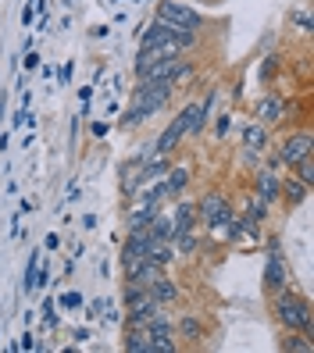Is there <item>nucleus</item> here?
<instances>
[{
    "instance_id": "9b49d317",
    "label": "nucleus",
    "mask_w": 314,
    "mask_h": 353,
    "mask_svg": "<svg viewBox=\"0 0 314 353\" xmlns=\"http://www.w3.org/2000/svg\"><path fill=\"white\" fill-rule=\"evenodd\" d=\"M172 225H175V236L179 232H190V228L197 225V203L193 200H179L175 211H172Z\"/></svg>"
},
{
    "instance_id": "f03ea898",
    "label": "nucleus",
    "mask_w": 314,
    "mask_h": 353,
    "mask_svg": "<svg viewBox=\"0 0 314 353\" xmlns=\"http://www.w3.org/2000/svg\"><path fill=\"white\" fill-rule=\"evenodd\" d=\"M271 310H275V321L286 328V332H304V336L314 343V310L307 303V296L293 293V289H279L275 293V303H271Z\"/></svg>"
},
{
    "instance_id": "4be33fe9",
    "label": "nucleus",
    "mask_w": 314,
    "mask_h": 353,
    "mask_svg": "<svg viewBox=\"0 0 314 353\" xmlns=\"http://www.w3.org/2000/svg\"><path fill=\"white\" fill-rule=\"evenodd\" d=\"M43 0H29V4H26V11H22V26H32V18L36 14H43Z\"/></svg>"
},
{
    "instance_id": "1a4fd4ad",
    "label": "nucleus",
    "mask_w": 314,
    "mask_h": 353,
    "mask_svg": "<svg viewBox=\"0 0 314 353\" xmlns=\"http://www.w3.org/2000/svg\"><path fill=\"white\" fill-rule=\"evenodd\" d=\"M307 193H311V185H304L293 172H289V179H286V182H279V200L289 207V211H297V207L307 200Z\"/></svg>"
},
{
    "instance_id": "c756f323",
    "label": "nucleus",
    "mask_w": 314,
    "mask_h": 353,
    "mask_svg": "<svg viewBox=\"0 0 314 353\" xmlns=\"http://www.w3.org/2000/svg\"><path fill=\"white\" fill-rule=\"evenodd\" d=\"M228 125H233V118L222 114V118H218V125H215V132H218V136H225V132H228Z\"/></svg>"
},
{
    "instance_id": "aec40b11",
    "label": "nucleus",
    "mask_w": 314,
    "mask_h": 353,
    "mask_svg": "<svg viewBox=\"0 0 314 353\" xmlns=\"http://www.w3.org/2000/svg\"><path fill=\"white\" fill-rule=\"evenodd\" d=\"M164 182H168V190H172L175 196H182V190L190 185V172H186V168H175V172L164 175Z\"/></svg>"
},
{
    "instance_id": "5701e85b",
    "label": "nucleus",
    "mask_w": 314,
    "mask_h": 353,
    "mask_svg": "<svg viewBox=\"0 0 314 353\" xmlns=\"http://www.w3.org/2000/svg\"><path fill=\"white\" fill-rule=\"evenodd\" d=\"M154 57H157V54H150V50H139V54H136V79L154 65Z\"/></svg>"
},
{
    "instance_id": "2eb2a0df",
    "label": "nucleus",
    "mask_w": 314,
    "mask_h": 353,
    "mask_svg": "<svg viewBox=\"0 0 314 353\" xmlns=\"http://www.w3.org/2000/svg\"><path fill=\"white\" fill-rule=\"evenodd\" d=\"M257 196L264 203H275L279 200V179H275V168H257Z\"/></svg>"
},
{
    "instance_id": "2f4dec72",
    "label": "nucleus",
    "mask_w": 314,
    "mask_h": 353,
    "mask_svg": "<svg viewBox=\"0 0 314 353\" xmlns=\"http://www.w3.org/2000/svg\"><path fill=\"white\" fill-rule=\"evenodd\" d=\"M79 100L90 108V100H93V86H82V90H79Z\"/></svg>"
},
{
    "instance_id": "473e14b6",
    "label": "nucleus",
    "mask_w": 314,
    "mask_h": 353,
    "mask_svg": "<svg viewBox=\"0 0 314 353\" xmlns=\"http://www.w3.org/2000/svg\"><path fill=\"white\" fill-rule=\"evenodd\" d=\"M72 72H75V65H72V61H68V65H65V68L57 72V75H61V82H68V79H72Z\"/></svg>"
},
{
    "instance_id": "dca6fc26",
    "label": "nucleus",
    "mask_w": 314,
    "mask_h": 353,
    "mask_svg": "<svg viewBox=\"0 0 314 353\" xmlns=\"http://www.w3.org/2000/svg\"><path fill=\"white\" fill-rule=\"evenodd\" d=\"M150 296H154V300H157L161 307H168V303H175V300H179L182 293H179V285H175V282H172L168 275H161V279H157V282L150 285Z\"/></svg>"
},
{
    "instance_id": "412c9836",
    "label": "nucleus",
    "mask_w": 314,
    "mask_h": 353,
    "mask_svg": "<svg viewBox=\"0 0 314 353\" xmlns=\"http://www.w3.org/2000/svg\"><path fill=\"white\" fill-rule=\"evenodd\" d=\"M282 350H293V353H311V350H314V343L304 336V332H289V339L282 343Z\"/></svg>"
},
{
    "instance_id": "39448f33",
    "label": "nucleus",
    "mask_w": 314,
    "mask_h": 353,
    "mask_svg": "<svg viewBox=\"0 0 314 353\" xmlns=\"http://www.w3.org/2000/svg\"><path fill=\"white\" fill-rule=\"evenodd\" d=\"M311 147H314L311 132H307V129H300V132H289V136L279 143V154H275V157L293 168V164H297L300 157H307V154H311Z\"/></svg>"
},
{
    "instance_id": "6e6552de",
    "label": "nucleus",
    "mask_w": 314,
    "mask_h": 353,
    "mask_svg": "<svg viewBox=\"0 0 314 353\" xmlns=\"http://www.w3.org/2000/svg\"><path fill=\"white\" fill-rule=\"evenodd\" d=\"M286 111H289V103H286L282 97H275V93H264V97L257 100V108H254V114H257L261 125H275V121H282Z\"/></svg>"
},
{
    "instance_id": "f3484780",
    "label": "nucleus",
    "mask_w": 314,
    "mask_h": 353,
    "mask_svg": "<svg viewBox=\"0 0 314 353\" xmlns=\"http://www.w3.org/2000/svg\"><path fill=\"white\" fill-rule=\"evenodd\" d=\"M150 336V353H175V328H161V332H146Z\"/></svg>"
},
{
    "instance_id": "f257e3e1",
    "label": "nucleus",
    "mask_w": 314,
    "mask_h": 353,
    "mask_svg": "<svg viewBox=\"0 0 314 353\" xmlns=\"http://www.w3.org/2000/svg\"><path fill=\"white\" fill-rule=\"evenodd\" d=\"M172 86L168 82H136V90H133V103H129V111L121 114V121L118 125L121 129H136V125H143L146 118H154L157 111H164L168 108V100H172Z\"/></svg>"
},
{
    "instance_id": "cd10ccee",
    "label": "nucleus",
    "mask_w": 314,
    "mask_h": 353,
    "mask_svg": "<svg viewBox=\"0 0 314 353\" xmlns=\"http://www.w3.org/2000/svg\"><path fill=\"white\" fill-rule=\"evenodd\" d=\"M22 65H26L29 72H36V68H39V54H36V50H29V54H26V61H22Z\"/></svg>"
},
{
    "instance_id": "4468645a",
    "label": "nucleus",
    "mask_w": 314,
    "mask_h": 353,
    "mask_svg": "<svg viewBox=\"0 0 314 353\" xmlns=\"http://www.w3.org/2000/svg\"><path fill=\"white\" fill-rule=\"evenodd\" d=\"M121 346L129 353H150V336H146L143 325H125V339Z\"/></svg>"
},
{
    "instance_id": "f8f14e48",
    "label": "nucleus",
    "mask_w": 314,
    "mask_h": 353,
    "mask_svg": "<svg viewBox=\"0 0 314 353\" xmlns=\"http://www.w3.org/2000/svg\"><path fill=\"white\" fill-rule=\"evenodd\" d=\"M243 150H250V154H264V150H268V125H261V121L246 125V129H243Z\"/></svg>"
},
{
    "instance_id": "7ed1b4c3",
    "label": "nucleus",
    "mask_w": 314,
    "mask_h": 353,
    "mask_svg": "<svg viewBox=\"0 0 314 353\" xmlns=\"http://www.w3.org/2000/svg\"><path fill=\"white\" fill-rule=\"evenodd\" d=\"M154 18L164 22L168 29H182V32H200L204 29L200 11L190 8V4H182V0H161V4L154 8Z\"/></svg>"
},
{
    "instance_id": "6ab92c4d",
    "label": "nucleus",
    "mask_w": 314,
    "mask_h": 353,
    "mask_svg": "<svg viewBox=\"0 0 314 353\" xmlns=\"http://www.w3.org/2000/svg\"><path fill=\"white\" fill-rule=\"evenodd\" d=\"M293 175H297L304 185H314V157H311V154L300 157L297 164H293Z\"/></svg>"
},
{
    "instance_id": "ddd939ff",
    "label": "nucleus",
    "mask_w": 314,
    "mask_h": 353,
    "mask_svg": "<svg viewBox=\"0 0 314 353\" xmlns=\"http://www.w3.org/2000/svg\"><path fill=\"white\" fill-rule=\"evenodd\" d=\"M154 214H157V203L136 200V207L129 211V218H125V228H129V232H136V228H146V225L154 221Z\"/></svg>"
},
{
    "instance_id": "393cba45",
    "label": "nucleus",
    "mask_w": 314,
    "mask_h": 353,
    "mask_svg": "<svg viewBox=\"0 0 314 353\" xmlns=\"http://www.w3.org/2000/svg\"><path fill=\"white\" fill-rule=\"evenodd\" d=\"M36 268H39V254L32 250V257H29V268H26V289L32 293V282H36Z\"/></svg>"
},
{
    "instance_id": "bb28decb",
    "label": "nucleus",
    "mask_w": 314,
    "mask_h": 353,
    "mask_svg": "<svg viewBox=\"0 0 314 353\" xmlns=\"http://www.w3.org/2000/svg\"><path fill=\"white\" fill-rule=\"evenodd\" d=\"M293 22H297L304 32H311V14L307 11H293Z\"/></svg>"
},
{
    "instance_id": "20e7f679",
    "label": "nucleus",
    "mask_w": 314,
    "mask_h": 353,
    "mask_svg": "<svg viewBox=\"0 0 314 353\" xmlns=\"http://www.w3.org/2000/svg\"><path fill=\"white\" fill-rule=\"evenodd\" d=\"M233 218V203H228L225 193H207L197 200V225H204L207 232H218V228Z\"/></svg>"
},
{
    "instance_id": "7c9ffc66",
    "label": "nucleus",
    "mask_w": 314,
    "mask_h": 353,
    "mask_svg": "<svg viewBox=\"0 0 314 353\" xmlns=\"http://www.w3.org/2000/svg\"><path fill=\"white\" fill-rule=\"evenodd\" d=\"M43 246H47V250H57V246H61V236H57V232H50V236L43 239Z\"/></svg>"
},
{
    "instance_id": "a211bd4d",
    "label": "nucleus",
    "mask_w": 314,
    "mask_h": 353,
    "mask_svg": "<svg viewBox=\"0 0 314 353\" xmlns=\"http://www.w3.org/2000/svg\"><path fill=\"white\" fill-rule=\"evenodd\" d=\"M179 336L190 339V343H200V339H204V325H200L197 318H182V321H179Z\"/></svg>"
},
{
    "instance_id": "c85d7f7f",
    "label": "nucleus",
    "mask_w": 314,
    "mask_h": 353,
    "mask_svg": "<svg viewBox=\"0 0 314 353\" xmlns=\"http://www.w3.org/2000/svg\"><path fill=\"white\" fill-rule=\"evenodd\" d=\"M90 132H93L97 139H104V136H108V121H93V125H90Z\"/></svg>"
},
{
    "instance_id": "72a5a7b5",
    "label": "nucleus",
    "mask_w": 314,
    "mask_h": 353,
    "mask_svg": "<svg viewBox=\"0 0 314 353\" xmlns=\"http://www.w3.org/2000/svg\"><path fill=\"white\" fill-rule=\"evenodd\" d=\"M22 350H39V343L32 336H22Z\"/></svg>"
},
{
    "instance_id": "9d476101",
    "label": "nucleus",
    "mask_w": 314,
    "mask_h": 353,
    "mask_svg": "<svg viewBox=\"0 0 314 353\" xmlns=\"http://www.w3.org/2000/svg\"><path fill=\"white\" fill-rule=\"evenodd\" d=\"M118 175H121V193H125V196H136L139 185H143V157L125 161L121 168H118Z\"/></svg>"
},
{
    "instance_id": "0eeeda50",
    "label": "nucleus",
    "mask_w": 314,
    "mask_h": 353,
    "mask_svg": "<svg viewBox=\"0 0 314 353\" xmlns=\"http://www.w3.org/2000/svg\"><path fill=\"white\" fill-rule=\"evenodd\" d=\"M286 285H289V272L282 264V250H279V243H271V254H268V264H264V289L275 296Z\"/></svg>"
},
{
    "instance_id": "423d86ee",
    "label": "nucleus",
    "mask_w": 314,
    "mask_h": 353,
    "mask_svg": "<svg viewBox=\"0 0 314 353\" xmlns=\"http://www.w3.org/2000/svg\"><path fill=\"white\" fill-rule=\"evenodd\" d=\"M150 232H146V228H136V232H129V236H125V243H121V272H125V268H133L136 261H143L146 254H150Z\"/></svg>"
},
{
    "instance_id": "a878e982",
    "label": "nucleus",
    "mask_w": 314,
    "mask_h": 353,
    "mask_svg": "<svg viewBox=\"0 0 314 353\" xmlns=\"http://www.w3.org/2000/svg\"><path fill=\"white\" fill-rule=\"evenodd\" d=\"M61 307H68V310L82 307V293H65V296H61Z\"/></svg>"
},
{
    "instance_id": "b1692460",
    "label": "nucleus",
    "mask_w": 314,
    "mask_h": 353,
    "mask_svg": "<svg viewBox=\"0 0 314 353\" xmlns=\"http://www.w3.org/2000/svg\"><path fill=\"white\" fill-rule=\"evenodd\" d=\"M275 68H279V57H275V54H268V61H264L261 72H257V75H261V82H268L271 75H275Z\"/></svg>"
}]
</instances>
